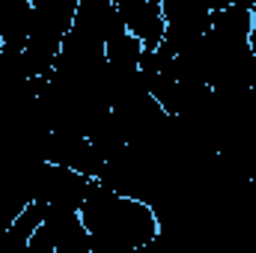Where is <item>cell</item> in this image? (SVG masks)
I'll use <instances>...</instances> for the list:
<instances>
[{"label": "cell", "instance_id": "6da1fadb", "mask_svg": "<svg viewBox=\"0 0 256 253\" xmlns=\"http://www.w3.org/2000/svg\"><path fill=\"white\" fill-rule=\"evenodd\" d=\"M80 224L90 232L92 253H134L158 238V218L146 202L116 196L98 182L80 206Z\"/></svg>", "mask_w": 256, "mask_h": 253}, {"label": "cell", "instance_id": "3957f363", "mask_svg": "<svg viewBox=\"0 0 256 253\" xmlns=\"http://www.w3.org/2000/svg\"><path fill=\"white\" fill-rule=\"evenodd\" d=\"M134 253H164V244L155 238V242H149L146 248H140V250H134Z\"/></svg>", "mask_w": 256, "mask_h": 253}, {"label": "cell", "instance_id": "7a4b0ae2", "mask_svg": "<svg viewBox=\"0 0 256 253\" xmlns=\"http://www.w3.org/2000/svg\"><path fill=\"white\" fill-rule=\"evenodd\" d=\"M116 15L128 33L143 45V51H158L167 36V21L161 0H116Z\"/></svg>", "mask_w": 256, "mask_h": 253}]
</instances>
